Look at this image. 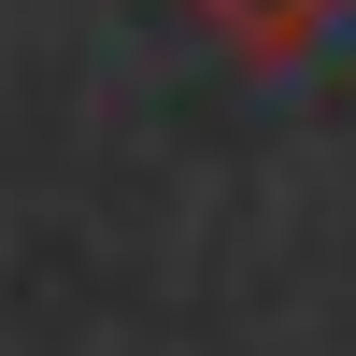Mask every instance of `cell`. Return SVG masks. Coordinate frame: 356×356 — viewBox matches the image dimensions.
<instances>
[{
	"mask_svg": "<svg viewBox=\"0 0 356 356\" xmlns=\"http://www.w3.org/2000/svg\"><path fill=\"white\" fill-rule=\"evenodd\" d=\"M200 15L228 29V57H257V72H271V57H300L314 29H328V0H200Z\"/></svg>",
	"mask_w": 356,
	"mask_h": 356,
	"instance_id": "obj_1",
	"label": "cell"
}]
</instances>
